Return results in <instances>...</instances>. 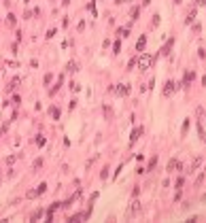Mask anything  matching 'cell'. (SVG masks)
Segmentation results:
<instances>
[{"label": "cell", "mask_w": 206, "mask_h": 223, "mask_svg": "<svg viewBox=\"0 0 206 223\" xmlns=\"http://www.w3.org/2000/svg\"><path fill=\"white\" fill-rule=\"evenodd\" d=\"M104 115H106V117H111V115H113V111H111V106H104Z\"/></svg>", "instance_id": "obj_32"}, {"label": "cell", "mask_w": 206, "mask_h": 223, "mask_svg": "<svg viewBox=\"0 0 206 223\" xmlns=\"http://www.w3.org/2000/svg\"><path fill=\"white\" fill-rule=\"evenodd\" d=\"M55 34H57V30H55V28H51V30H47V34H45V36H47V39H53Z\"/></svg>", "instance_id": "obj_23"}, {"label": "cell", "mask_w": 206, "mask_h": 223, "mask_svg": "<svg viewBox=\"0 0 206 223\" xmlns=\"http://www.w3.org/2000/svg\"><path fill=\"white\" fill-rule=\"evenodd\" d=\"M155 164H157V157H153V159H151V162H149V166H147V170H153V168H155Z\"/></svg>", "instance_id": "obj_26"}, {"label": "cell", "mask_w": 206, "mask_h": 223, "mask_svg": "<svg viewBox=\"0 0 206 223\" xmlns=\"http://www.w3.org/2000/svg\"><path fill=\"white\" fill-rule=\"evenodd\" d=\"M153 26H159V15H153Z\"/></svg>", "instance_id": "obj_36"}, {"label": "cell", "mask_w": 206, "mask_h": 223, "mask_svg": "<svg viewBox=\"0 0 206 223\" xmlns=\"http://www.w3.org/2000/svg\"><path fill=\"white\" fill-rule=\"evenodd\" d=\"M41 217H43V210L38 208V210H36V213H34V215H32V221H38V219H41Z\"/></svg>", "instance_id": "obj_24"}, {"label": "cell", "mask_w": 206, "mask_h": 223, "mask_svg": "<svg viewBox=\"0 0 206 223\" xmlns=\"http://www.w3.org/2000/svg\"><path fill=\"white\" fill-rule=\"evenodd\" d=\"M136 64H138V57H132V59H130V64H128V66H130V68H134Z\"/></svg>", "instance_id": "obj_28"}, {"label": "cell", "mask_w": 206, "mask_h": 223, "mask_svg": "<svg viewBox=\"0 0 206 223\" xmlns=\"http://www.w3.org/2000/svg\"><path fill=\"white\" fill-rule=\"evenodd\" d=\"M172 47H174V39L166 41V45L161 47V51H159V53H161V55H168V53H170V49H172Z\"/></svg>", "instance_id": "obj_9"}, {"label": "cell", "mask_w": 206, "mask_h": 223, "mask_svg": "<svg viewBox=\"0 0 206 223\" xmlns=\"http://www.w3.org/2000/svg\"><path fill=\"white\" fill-rule=\"evenodd\" d=\"M174 2H176V4H181V2H183V0H174Z\"/></svg>", "instance_id": "obj_40"}, {"label": "cell", "mask_w": 206, "mask_h": 223, "mask_svg": "<svg viewBox=\"0 0 206 223\" xmlns=\"http://www.w3.org/2000/svg\"><path fill=\"white\" fill-rule=\"evenodd\" d=\"M36 145H38V147H43V145H45V138H43V136H38V140H36Z\"/></svg>", "instance_id": "obj_37"}, {"label": "cell", "mask_w": 206, "mask_h": 223, "mask_svg": "<svg viewBox=\"0 0 206 223\" xmlns=\"http://www.w3.org/2000/svg\"><path fill=\"white\" fill-rule=\"evenodd\" d=\"M17 157H19V155H9V157H7V164H13V162L17 159Z\"/></svg>", "instance_id": "obj_29"}, {"label": "cell", "mask_w": 206, "mask_h": 223, "mask_svg": "<svg viewBox=\"0 0 206 223\" xmlns=\"http://www.w3.org/2000/svg\"><path fill=\"white\" fill-rule=\"evenodd\" d=\"M176 87H178V83H174V81H166V83H164V89H161V94H164L166 98H170V96L176 91Z\"/></svg>", "instance_id": "obj_2"}, {"label": "cell", "mask_w": 206, "mask_h": 223, "mask_svg": "<svg viewBox=\"0 0 206 223\" xmlns=\"http://www.w3.org/2000/svg\"><path fill=\"white\" fill-rule=\"evenodd\" d=\"M196 115H198V117H204V108H202V106H198V111H196Z\"/></svg>", "instance_id": "obj_33"}, {"label": "cell", "mask_w": 206, "mask_h": 223, "mask_svg": "<svg viewBox=\"0 0 206 223\" xmlns=\"http://www.w3.org/2000/svg\"><path fill=\"white\" fill-rule=\"evenodd\" d=\"M145 47H147V36H140L136 43V51H145Z\"/></svg>", "instance_id": "obj_11"}, {"label": "cell", "mask_w": 206, "mask_h": 223, "mask_svg": "<svg viewBox=\"0 0 206 223\" xmlns=\"http://www.w3.org/2000/svg\"><path fill=\"white\" fill-rule=\"evenodd\" d=\"M151 2V0H143V7H147V4Z\"/></svg>", "instance_id": "obj_39"}, {"label": "cell", "mask_w": 206, "mask_h": 223, "mask_svg": "<svg viewBox=\"0 0 206 223\" xmlns=\"http://www.w3.org/2000/svg\"><path fill=\"white\" fill-rule=\"evenodd\" d=\"M198 7H206V0H198Z\"/></svg>", "instance_id": "obj_38"}, {"label": "cell", "mask_w": 206, "mask_h": 223, "mask_svg": "<svg viewBox=\"0 0 206 223\" xmlns=\"http://www.w3.org/2000/svg\"><path fill=\"white\" fill-rule=\"evenodd\" d=\"M106 176H108V168H104V170H102V172H100V178H102V181H104V178H106Z\"/></svg>", "instance_id": "obj_30"}, {"label": "cell", "mask_w": 206, "mask_h": 223, "mask_svg": "<svg viewBox=\"0 0 206 223\" xmlns=\"http://www.w3.org/2000/svg\"><path fill=\"white\" fill-rule=\"evenodd\" d=\"M87 11H89L91 15H96V0H91V2L87 4Z\"/></svg>", "instance_id": "obj_19"}, {"label": "cell", "mask_w": 206, "mask_h": 223, "mask_svg": "<svg viewBox=\"0 0 206 223\" xmlns=\"http://www.w3.org/2000/svg\"><path fill=\"white\" fill-rule=\"evenodd\" d=\"M51 81H53V74H51V72H47V74H45V79H43V83H45V85H51Z\"/></svg>", "instance_id": "obj_20"}, {"label": "cell", "mask_w": 206, "mask_h": 223, "mask_svg": "<svg viewBox=\"0 0 206 223\" xmlns=\"http://www.w3.org/2000/svg\"><path fill=\"white\" fill-rule=\"evenodd\" d=\"M49 117H51V119H59V108H57V106H51V108H49Z\"/></svg>", "instance_id": "obj_13"}, {"label": "cell", "mask_w": 206, "mask_h": 223, "mask_svg": "<svg viewBox=\"0 0 206 223\" xmlns=\"http://www.w3.org/2000/svg\"><path fill=\"white\" fill-rule=\"evenodd\" d=\"M143 132H145V130L143 128H134V132H132V136H130V145H134V143H136V140L140 138V136H143Z\"/></svg>", "instance_id": "obj_7"}, {"label": "cell", "mask_w": 206, "mask_h": 223, "mask_svg": "<svg viewBox=\"0 0 206 223\" xmlns=\"http://www.w3.org/2000/svg\"><path fill=\"white\" fill-rule=\"evenodd\" d=\"M32 166H34V170H38V168L43 166V159H41V157H38V159H34V164H32Z\"/></svg>", "instance_id": "obj_27"}, {"label": "cell", "mask_w": 206, "mask_h": 223, "mask_svg": "<svg viewBox=\"0 0 206 223\" xmlns=\"http://www.w3.org/2000/svg\"><path fill=\"white\" fill-rule=\"evenodd\" d=\"M7 66H11V68H19V64H17V62H7Z\"/></svg>", "instance_id": "obj_35"}, {"label": "cell", "mask_w": 206, "mask_h": 223, "mask_svg": "<svg viewBox=\"0 0 206 223\" xmlns=\"http://www.w3.org/2000/svg\"><path fill=\"white\" fill-rule=\"evenodd\" d=\"M202 162H204V159H202L200 155H198V157H193V162L189 164V168H187L185 172H189V174H191V172H196V168H200V166H202Z\"/></svg>", "instance_id": "obj_4"}, {"label": "cell", "mask_w": 206, "mask_h": 223, "mask_svg": "<svg viewBox=\"0 0 206 223\" xmlns=\"http://www.w3.org/2000/svg\"><path fill=\"white\" fill-rule=\"evenodd\" d=\"M113 91H117L119 96H128V94H130V85H117Z\"/></svg>", "instance_id": "obj_10"}, {"label": "cell", "mask_w": 206, "mask_h": 223, "mask_svg": "<svg viewBox=\"0 0 206 223\" xmlns=\"http://www.w3.org/2000/svg\"><path fill=\"white\" fill-rule=\"evenodd\" d=\"M70 89H72V91H79V85H77V83H72V81H70Z\"/></svg>", "instance_id": "obj_34"}, {"label": "cell", "mask_w": 206, "mask_h": 223, "mask_svg": "<svg viewBox=\"0 0 206 223\" xmlns=\"http://www.w3.org/2000/svg\"><path fill=\"white\" fill-rule=\"evenodd\" d=\"M117 34L121 36V39H126V36H130V24H128V26H123V28H119V30H117Z\"/></svg>", "instance_id": "obj_12"}, {"label": "cell", "mask_w": 206, "mask_h": 223, "mask_svg": "<svg viewBox=\"0 0 206 223\" xmlns=\"http://www.w3.org/2000/svg\"><path fill=\"white\" fill-rule=\"evenodd\" d=\"M119 49H121V41H115L113 43V53H119Z\"/></svg>", "instance_id": "obj_22"}, {"label": "cell", "mask_w": 206, "mask_h": 223, "mask_svg": "<svg viewBox=\"0 0 206 223\" xmlns=\"http://www.w3.org/2000/svg\"><path fill=\"white\" fill-rule=\"evenodd\" d=\"M183 183H185V178L181 176V178H178V181H176V189H181V187H183Z\"/></svg>", "instance_id": "obj_31"}, {"label": "cell", "mask_w": 206, "mask_h": 223, "mask_svg": "<svg viewBox=\"0 0 206 223\" xmlns=\"http://www.w3.org/2000/svg\"><path fill=\"white\" fill-rule=\"evenodd\" d=\"M187 130H189V119H185V121H183V128H181V134L185 136V134H187Z\"/></svg>", "instance_id": "obj_21"}, {"label": "cell", "mask_w": 206, "mask_h": 223, "mask_svg": "<svg viewBox=\"0 0 206 223\" xmlns=\"http://www.w3.org/2000/svg\"><path fill=\"white\" fill-rule=\"evenodd\" d=\"M181 168H183V166L178 164L176 159H170V162H168V166H166V170H168V172H174V170H181Z\"/></svg>", "instance_id": "obj_8"}, {"label": "cell", "mask_w": 206, "mask_h": 223, "mask_svg": "<svg viewBox=\"0 0 206 223\" xmlns=\"http://www.w3.org/2000/svg\"><path fill=\"white\" fill-rule=\"evenodd\" d=\"M138 15H140V9H138V7H134L132 11H130V17H132V21H134V19H136V17H138Z\"/></svg>", "instance_id": "obj_18"}, {"label": "cell", "mask_w": 206, "mask_h": 223, "mask_svg": "<svg viewBox=\"0 0 206 223\" xmlns=\"http://www.w3.org/2000/svg\"><path fill=\"white\" fill-rule=\"evenodd\" d=\"M153 62H155V57L149 55V53H140V55H138V68H140V70L151 68V64H153Z\"/></svg>", "instance_id": "obj_1"}, {"label": "cell", "mask_w": 206, "mask_h": 223, "mask_svg": "<svg viewBox=\"0 0 206 223\" xmlns=\"http://www.w3.org/2000/svg\"><path fill=\"white\" fill-rule=\"evenodd\" d=\"M89 215H91V208L83 210V213H77V215H72V217H68V221H70V223H79V221H83V219H89Z\"/></svg>", "instance_id": "obj_3"}, {"label": "cell", "mask_w": 206, "mask_h": 223, "mask_svg": "<svg viewBox=\"0 0 206 223\" xmlns=\"http://www.w3.org/2000/svg\"><path fill=\"white\" fill-rule=\"evenodd\" d=\"M193 79H196V72H193V70H187V72H185V77H183V87H189V83H191V81Z\"/></svg>", "instance_id": "obj_5"}, {"label": "cell", "mask_w": 206, "mask_h": 223, "mask_svg": "<svg viewBox=\"0 0 206 223\" xmlns=\"http://www.w3.org/2000/svg\"><path fill=\"white\" fill-rule=\"evenodd\" d=\"M196 15H198V11H196V9H191V11H189V15H187V19H185V24L189 26L193 19H196Z\"/></svg>", "instance_id": "obj_14"}, {"label": "cell", "mask_w": 206, "mask_h": 223, "mask_svg": "<svg viewBox=\"0 0 206 223\" xmlns=\"http://www.w3.org/2000/svg\"><path fill=\"white\" fill-rule=\"evenodd\" d=\"M7 24H9V26H15V24H17V17H15L13 13H9V15H7Z\"/></svg>", "instance_id": "obj_17"}, {"label": "cell", "mask_w": 206, "mask_h": 223, "mask_svg": "<svg viewBox=\"0 0 206 223\" xmlns=\"http://www.w3.org/2000/svg\"><path fill=\"white\" fill-rule=\"evenodd\" d=\"M36 191H38V195H41V193H45V191H47V185H45V183H41V185H38V189H36Z\"/></svg>", "instance_id": "obj_25"}, {"label": "cell", "mask_w": 206, "mask_h": 223, "mask_svg": "<svg viewBox=\"0 0 206 223\" xmlns=\"http://www.w3.org/2000/svg\"><path fill=\"white\" fill-rule=\"evenodd\" d=\"M140 213V202L138 200H134L132 204H130V210H128V217H134V215H138Z\"/></svg>", "instance_id": "obj_6"}, {"label": "cell", "mask_w": 206, "mask_h": 223, "mask_svg": "<svg viewBox=\"0 0 206 223\" xmlns=\"http://www.w3.org/2000/svg\"><path fill=\"white\" fill-rule=\"evenodd\" d=\"M66 70H68V72H77V70H79V64H77V62H68V64H66Z\"/></svg>", "instance_id": "obj_15"}, {"label": "cell", "mask_w": 206, "mask_h": 223, "mask_svg": "<svg viewBox=\"0 0 206 223\" xmlns=\"http://www.w3.org/2000/svg\"><path fill=\"white\" fill-rule=\"evenodd\" d=\"M36 195H38V191H36V189H28V191H26V198H28V200H34Z\"/></svg>", "instance_id": "obj_16"}]
</instances>
